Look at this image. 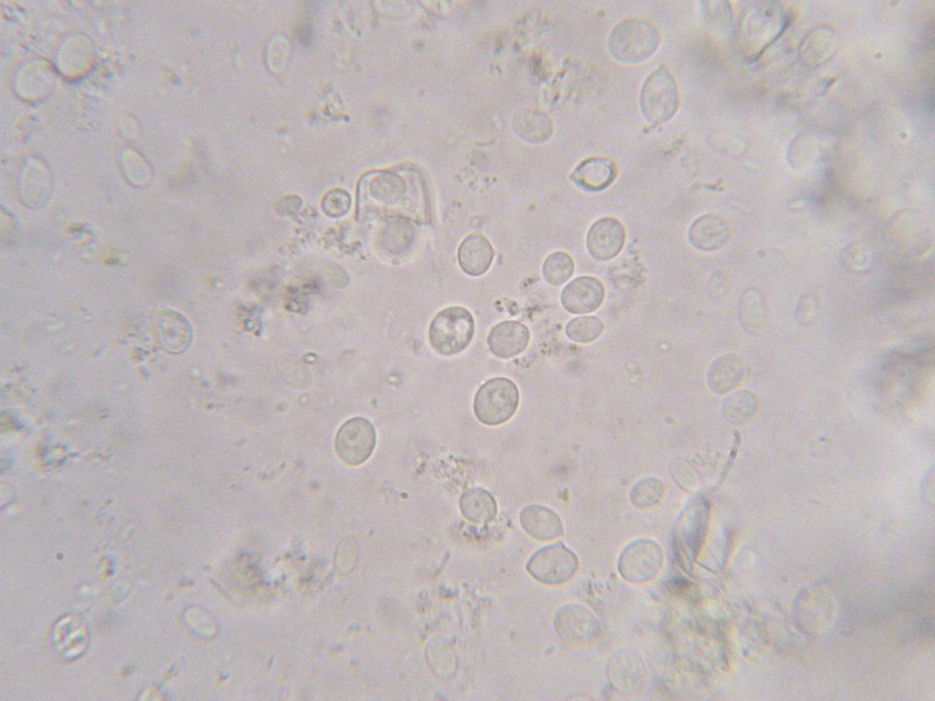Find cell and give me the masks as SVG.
<instances>
[{"instance_id":"6da1fadb","label":"cell","mask_w":935,"mask_h":701,"mask_svg":"<svg viewBox=\"0 0 935 701\" xmlns=\"http://www.w3.org/2000/svg\"><path fill=\"white\" fill-rule=\"evenodd\" d=\"M661 44V34L648 20H623L608 40V50L622 64L635 65L654 55Z\"/></svg>"},{"instance_id":"d6986e66","label":"cell","mask_w":935,"mask_h":701,"mask_svg":"<svg viewBox=\"0 0 935 701\" xmlns=\"http://www.w3.org/2000/svg\"><path fill=\"white\" fill-rule=\"evenodd\" d=\"M512 124L518 137L532 144L544 143L550 140L553 134L550 117L535 108L518 111Z\"/></svg>"},{"instance_id":"4fadbf2b","label":"cell","mask_w":935,"mask_h":701,"mask_svg":"<svg viewBox=\"0 0 935 701\" xmlns=\"http://www.w3.org/2000/svg\"><path fill=\"white\" fill-rule=\"evenodd\" d=\"M530 331L523 323L505 321L497 324L488 337V345L493 355L502 359H511L526 350L530 343Z\"/></svg>"},{"instance_id":"52a82bcc","label":"cell","mask_w":935,"mask_h":701,"mask_svg":"<svg viewBox=\"0 0 935 701\" xmlns=\"http://www.w3.org/2000/svg\"><path fill=\"white\" fill-rule=\"evenodd\" d=\"M376 443L377 433L372 423L364 418H355L338 430L335 449L345 464L357 467L369 460Z\"/></svg>"},{"instance_id":"d4e9b609","label":"cell","mask_w":935,"mask_h":701,"mask_svg":"<svg viewBox=\"0 0 935 701\" xmlns=\"http://www.w3.org/2000/svg\"><path fill=\"white\" fill-rule=\"evenodd\" d=\"M605 330V324L600 318L585 316L572 319L566 326V336L573 342L588 344L597 340Z\"/></svg>"},{"instance_id":"44dd1931","label":"cell","mask_w":935,"mask_h":701,"mask_svg":"<svg viewBox=\"0 0 935 701\" xmlns=\"http://www.w3.org/2000/svg\"><path fill=\"white\" fill-rule=\"evenodd\" d=\"M609 671L612 672V684L622 692H635L643 685V664L639 658H634L628 652L621 654V657L613 658Z\"/></svg>"},{"instance_id":"2e32d148","label":"cell","mask_w":935,"mask_h":701,"mask_svg":"<svg viewBox=\"0 0 935 701\" xmlns=\"http://www.w3.org/2000/svg\"><path fill=\"white\" fill-rule=\"evenodd\" d=\"M519 522L531 538L539 541L554 540L564 533V525L558 513L545 506H526L519 515Z\"/></svg>"},{"instance_id":"8fae6325","label":"cell","mask_w":935,"mask_h":701,"mask_svg":"<svg viewBox=\"0 0 935 701\" xmlns=\"http://www.w3.org/2000/svg\"><path fill=\"white\" fill-rule=\"evenodd\" d=\"M626 242V229L618 219H600L587 234V249L592 258L601 262L618 256Z\"/></svg>"},{"instance_id":"5b68a950","label":"cell","mask_w":935,"mask_h":701,"mask_svg":"<svg viewBox=\"0 0 935 701\" xmlns=\"http://www.w3.org/2000/svg\"><path fill=\"white\" fill-rule=\"evenodd\" d=\"M785 17L778 3H763L751 6L741 18L740 43L747 53H761L766 45L778 37L784 29Z\"/></svg>"},{"instance_id":"603a6c76","label":"cell","mask_w":935,"mask_h":701,"mask_svg":"<svg viewBox=\"0 0 935 701\" xmlns=\"http://www.w3.org/2000/svg\"><path fill=\"white\" fill-rule=\"evenodd\" d=\"M757 411V395L750 391H739L729 395L722 408L724 418L737 425L751 420Z\"/></svg>"},{"instance_id":"ac0fdd59","label":"cell","mask_w":935,"mask_h":701,"mask_svg":"<svg viewBox=\"0 0 935 701\" xmlns=\"http://www.w3.org/2000/svg\"><path fill=\"white\" fill-rule=\"evenodd\" d=\"M615 178L616 168L614 163L601 157L586 159L572 173L573 182L583 187L584 190L591 192H600L607 189Z\"/></svg>"},{"instance_id":"9a60e30c","label":"cell","mask_w":935,"mask_h":701,"mask_svg":"<svg viewBox=\"0 0 935 701\" xmlns=\"http://www.w3.org/2000/svg\"><path fill=\"white\" fill-rule=\"evenodd\" d=\"M748 366L744 357L729 353L718 357L710 366L708 372V385L716 394H726L741 384L746 376Z\"/></svg>"},{"instance_id":"ffe728a7","label":"cell","mask_w":935,"mask_h":701,"mask_svg":"<svg viewBox=\"0 0 935 701\" xmlns=\"http://www.w3.org/2000/svg\"><path fill=\"white\" fill-rule=\"evenodd\" d=\"M460 509L463 517L474 524H487L497 515L495 498L487 490L480 488L464 492Z\"/></svg>"},{"instance_id":"484cf974","label":"cell","mask_w":935,"mask_h":701,"mask_svg":"<svg viewBox=\"0 0 935 701\" xmlns=\"http://www.w3.org/2000/svg\"><path fill=\"white\" fill-rule=\"evenodd\" d=\"M663 491V484L657 478H643V480L635 484L630 499H632V503L636 508L649 509L660 502Z\"/></svg>"},{"instance_id":"7402d4cb","label":"cell","mask_w":935,"mask_h":701,"mask_svg":"<svg viewBox=\"0 0 935 701\" xmlns=\"http://www.w3.org/2000/svg\"><path fill=\"white\" fill-rule=\"evenodd\" d=\"M738 318L741 326L747 332L757 333L763 329L767 318V305L765 297L759 289L750 288L741 295Z\"/></svg>"},{"instance_id":"277c9868","label":"cell","mask_w":935,"mask_h":701,"mask_svg":"<svg viewBox=\"0 0 935 701\" xmlns=\"http://www.w3.org/2000/svg\"><path fill=\"white\" fill-rule=\"evenodd\" d=\"M519 405L518 387L508 378H494L477 391L476 418L489 427L501 426L515 415Z\"/></svg>"},{"instance_id":"ba28073f","label":"cell","mask_w":935,"mask_h":701,"mask_svg":"<svg viewBox=\"0 0 935 701\" xmlns=\"http://www.w3.org/2000/svg\"><path fill=\"white\" fill-rule=\"evenodd\" d=\"M663 564L661 547L651 540H637L625 548L619 559L623 579L635 585L653 580Z\"/></svg>"},{"instance_id":"8992f818","label":"cell","mask_w":935,"mask_h":701,"mask_svg":"<svg viewBox=\"0 0 935 701\" xmlns=\"http://www.w3.org/2000/svg\"><path fill=\"white\" fill-rule=\"evenodd\" d=\"M528 572L533 579L544 585H564L576 576L579 560L570 548L563 544L542 548L532 555L528 562Z\"/></svg>"},{"instance_id":"7a4b0ae2","label":"cell","mask_w":935,"mask_h":701,"mask_svg":"<svg viewBox=\"0 0 935 701\" xmlns=\"http://www.w3.org/2000/svg\"><path fill=\"white\" fill-rule=\"evenodd\" d=\"M475 321L467 309L447 308L439 312L429 328V342L442 356L459 355L472 342Z\"/></svg>"},{"instance_id":"9c48e42d","label":"cell","mask_w":935,"mask_h":701,"mask_svg":"<svg viewBox=\"0 0 935 701\" xmlns=\"http://www.w3.org/2000/svg\"><path fill=\"white\" fill-rule=\"evenodd\" d=\"M558 635L567 643L587 645L597 640L600 626L597 617L585 607L567 606L556 616Z\"/></svg>"},{"instance_id":"e0dca14e","label":"cell","mask_w":935,"mask_h":701,"mask_svg":"<svg viewBox=\"0 0 935 701\" xmlns=\"http://www.w3.org/2000/svg\"><path fill=\"white\" fill-rule=\"evenodd\" d=\"M494 248L483 235L472 234L464 239L459 249V263L464 273L479 277L493 265Z\"/></svg>"},{"instance_id":"30bf717a","label":"cell","mask_w":935,"mask_h":701,"mask_svg":"<svg viewBox=\"0 0 935 701\" xmlns=\"http://www.w3.org/2000/svg\"><path fill=\"white\" fill-rule=\"evenodd\" d=\"M604 284L595 277L581 276L567 284L561 293V304L573 315L592 314L605 301Z\"/></svg>"},{"instance_id":"7c38bea8","label":"cell","mask_w":935,"mask_h":701,"mask_svg":"<svg viewBox=\"0 0 935 701\" xmlns=\"http://www.w3.org/2000/svg\"><path fill=\"white\" fill-rule=\"evenodd\" d=\"M731 234V225L724 218L717 214H705L690 226L688 237L690 244L698 251L715 252L729 244Z\"/></svg>"},{"instance_id":"5bb4252c","label":"cell","mask_w":935,"mask_h":701,"mask_svg":"<svg viewBox=\"0 0 935 701\" xmlns=\"http://www.w3.org/2000/svg\"><path fill=\"white\" fill-rule=\"evenodd\" d=\"M841 45V37L830 26H821L809 32L800 47L803 65L817 67L834 57Z\"/></svg>"},{"instance_id":"cb8c5ba5","label":"cell","mask_w":935,"mask_h":701,"mask_svg":"<svg viewBox=\"0 0 935 701\" xmlns=\"http://www.w3.org/2000/svg\"><path fill=\"white\" fill-rule=\"evenodd\" d=\"M574 267L576 266L571 255L564 252L553 253L544 262V279L550 286L559 287L571 279Z\"/></svg>"},{"instance_id":"3957f363","label":"cell","mask_w":935,"mask_h":701,"mask_svg":"<svg viewBox=\"0 0 935 701\" xmlns=\"http://www.w3.org/2000/svg\"><path fill=\"white\" fill-rule=\"evenodd\" d=\"M641 113L650 124L660 126L673 119L680 108V90L666 67L657 68L643 83Z\"/></svg>"}]
</instances>
